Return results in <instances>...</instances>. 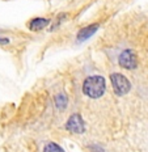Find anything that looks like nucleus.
Returning <instances> with one entry per match:
<instances>
[{"mask_svg": "<svg viewBox=\"0 0 148 152\" xmlns=\"http://www.w3.org/2000/svg\"><path fill=\"white\" fill-rule=\"evenodd\" d=\"M8 43H9V39L7 37L0 36V45H8Z\"/></svg>", "mask_w": 148, "mask_h": 152, "instance_id": "obj_9", "label": "nucleus"}, {"mask_svg": "<svg viewBox=\"0 0 148 152\" xmlns=\"http://www.w3.org/2000/svg\"><path fill=\"white\" fill-rule=\"evenodd\" d=\"M118 63L121 67H123L126 69H134L138 66V56L133 50H125L119 55Z\"/></svg>", "mask_w": 148, "mask_h": 152, "instance_id": "obj_3", "label": "nucleus"}, {"mask_svg": "<svg viewBox=\"0 0 148 152\" xmlns=\"http://www.w3.org/2000/svg\"><path fill=\"white\" fill-rule=\"evenodd\" d=\"M89 148H92V152H104V150L98 145H90Z\"/></svg>", "mask_w": 148, "mask_h": 152, "instance_id": "obj_10", "label": "nucleus"}, {"mask_svg": "<svg viewBox=\"0 0 148 152\" xmlns=\"http://www.w3.org/2000/svg\"><path fill=\"white\" fill-rule=\"evenodd\" d=\"M43 152H64V150H63L59 144L54 143V142H50V143H47L45 145Z\"/></svg>", "mask_w": 148, "mask_h": 152, "instance_id": "obj_8", "label": "nucleus"}, {"mask_svg": "<svg viewBox=\"0 0 148 152\" xmlns=\"http://www.w3.org/2000/svg\"><path fill=\"white\" fill-rule=\"evenodd\" d=\"M110 81H112L113 89H114L117 96H123L131 89L130 80L122 74H112L110 75Z\"/></svg>", "mask_w": 148, "mask_h": 152, "instance_id": "obj_2", "label": "nucleus"}, {"mask_svg": "<svg viewBox=\"0 0 148 152\" xmlns=\"http://www.w3.org/2000/svg\"><path fill=\"white\" fill-rule=\"evenodd\" d=\"M106 81L102 76L93 75L88 76L83 83V93L90 99H98L105 93Z\"/></svg>", "mask_w": 148, "mask_h": 152, "instance_id": "obj_1", "label": "nucleus"}, {"mask_svg": "<svg viewBox=\"0 0 148 152\" xmlns=\"http://www.w3.org/2000/svg\"><path fill=\"white\" fill-rule=\"evenodd\" d=\"M66 129L74 134H83L85 131V123L80 114H72L66 123Z\"/></svg>", "mask_w": 148, "mask_h": 152, "instance_id": "obj_4", "label": "nucleus"}, {"mask_svg": "<svg viewBox=\"0 0 148 152\" xmlns=\"http://www.w3.org/2000/svg\"><path fill=\"white\" fill-rule=\"evenodd\" d=\"M50 24V21L47 18H42V17H36L29 23V29L30 30H34V31H38V30H42L45 29L47 25Z\"/></svg>", "mask_w": 148, "mask_h": 152, "instance_id": "obj_6", "label": "nucleus"}, {"mask_svg": "<svg viewBox=\"0 0 148 152\" xmlns=\"http://www.w3.org/2000/svg\"><path fill=\"white\" fill-rule=\"evenodd\" d=\"M98 26H100L98 24H90V25H88V26H84L83 29L79 30V33H77V41H79V42H83V41L89 39V38L97 31Z\"/></svg>", "mask_w": 148, "mask_h": 152, "instance_id": "obj_5", "label": "nucleus"}, {"mask_svg": "<svg viewBox=\"0 0 148 152\" xmlns=\"http://www.w3.org/2000/svg\"><path fill=\"white\" fill-rule=\"evenodd\" d=\"M54 101H55V105H56V107L58 109H66L67 107V104H68V100H67V97H66V94H56L55 96V99H54Z\"/></svg>", "mask_w": 148, "mask_h": 152, "instance_id": "obj_7", "label": "nucleus"}]
</instances>
